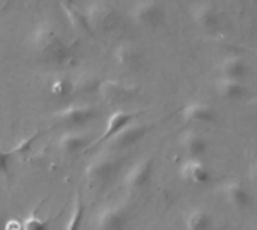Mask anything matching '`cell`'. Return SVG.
<instances>
[{"label":"cell","mask_w":257,"mask_h":230,"mask_svg":"<svg viewBox=\"0 0 257 230\" xmlns=\"http://www.w3.org/2000/svg\"><path fill=\"white\" fill-rule=\"evenodd\" d=\"M30 45L41 59L50 63L62 65L69 59V48L50 23L41 21L36 24L30 33Z\"/></svg>","instance_id":"cell-1"},{"label":"cell","mask_w":257,"mask_h":230,"mask_svg":"<svg viewBox=\"0 0 257 230\" xmlns=\"http://www.w3.org/2000/svg\"><path fill=\"white\" fill-rule=\"evenodd\" d=\"M120 160L113 154H102L95 157L84 170V176L90 185L104 187L108 184L119 172Z\"/></svg>","instance_id":"cell-2"},{"label":"cell","mask_w":257,"mask_h":230,"mask_svg":"<svg viewBox=\"0 0 257 230\" xmlns=\"http://www.w3.org/2000/svg\"><path fill=\"white\" fill-rule=\"evenodd\" d=\"M131 20L142 27H158L166 18V9L161 0H134L130 9Z\"/></svg>","instance_id":"cell-3"},{"label":"cell","mask_w":257,"mask_h":230,"mask_svg":"<svg viewBox=\"0 0 257 230\" xmlns=\"http://www.w3.org/2000/svg\"><path fill=\"white\" fill-rule=\"evenodd\" d=\"M84 14L87 17L93 32L95 30L110 32V30L116 29L119 24V15H117L114 6H111L105 0H92L86 6Z\"/></svg>","instance_id":"cell-4"},{"label":"cell","mask_w":257,"mask_h":230,"mask_svg":"<svg viewBox=\"0 0 257 230\" xmlns=\"http://www.w3.org/2000/svg\"><path fill=\"white\" fill-rule=\"evenodd\" d=\"M96 108L89 104H69L56 113L57 119L71 128L84 127L86 124L92 122L96 118Z\"/></svg>","instance_id":"cell-5"},{"label":"cell","mask_w":257,"mask_h":230,"mask_svg":"<svg viewBox=\"0 0 257 230\" xmlns=\"http://www.w3.org/2000/svg\"><path fill=\"white\" fill-rule=\"evenodd\" d=\"M128 211L119 205H107L101 208L95 218L96 230H126Z\"/></svg>","instance_id":"cell-6"},{"label":"cell","mask_w":257,"mask_h":230,"mask_svg":"<svg viewBox=\"0 0 257 230\" xmlns=\"http://www.w3.org/2000/svg\"><path fill=\"white\" fill-rule=\"evenodd\" d=\"M152 172H154L152 160L142 158L130 167V170L125 175L123 185L130 191H139L149 184V181L152 178Z\"/></svg>","instance_id":"cell-7"},{"label":"cell","mask_w":257,"mask_h":230,"mask_svg":"<svg viewBox=\"0 0 257 230\" xmlns=\"http://www.w3.org/2000/svg\"><path fill=\"white\" fill-rule=\"evenodd\" d=\"M190 17H191V21L203 30H212L220 23L218 8L212 2H208V0H200L194 3L191 6Z\"/></svg>","instance_id":"cell-8"},{"label":"cell","mask_w":257,"mask_h":230,"mask_svg":"<svg viewBox=\"0 0 257 230\" xmlns=\"http://www.w3.org/2000/svg\"><path fill=\"white\" fill-rule=\"evenodd\" d=\"M136 113H130V111H125V110H116L113 111L108 119H107V124H105V128L102 131V134L98 137L96 142L90 143L89 145V149H93L102 143H107L110 142L119 131H122L126 125H130L131 122L136 121Z\"/></svg>","instance_id":"cell-9"},{"label":"cell","mask_w":257,"mask_h":230,"mask_svg":"<svg viewBox=\"0 0 257 230\" xmlns=\"http://www.w3.org/2000/svg\"><path fill=\"white\" fill-rule=\"evenodd\" d=\"M148 133V127L142 122H131L130 125H126L122 131H119L110 142V148L113 151H120V149H126L131 148L134 145H137L139 142L143 140V137Z\"/></svg>","instance_id":"cell-10"},{"label":"cell","mask_w":257,"mask_h":230,"mask_svg":"<svg viewBox=\"0 0 257 230\" xmlns=\"http://www.w3.org/2000/svg\"><path fill=\"white\" fill-rule=\"evenodd\" d=\"M220 194L226 200V203L236 209H244L250 205L251 196L247 187L236 179H229L220 187Z\"/></svg>","instance_id":"cell-11"},{"label":"cell","mask_w":257,"mask_h":230,"mask_svg":"<svg viewBox=\"0 0 257 230\" xmlns=\"http://www.w3.org/2000/svg\"><path fill=\"white\" fill-rule=\"evenodd\" d=\"M179 176L193 185H205L211 181V172L200 158H188L179 167Z\"/></svg>","instance_id":"cell-12"},{"label":"cell","mask_w":257,"mask_h":230,"mask_svg":"<svg viewBox=\"0 0 257 230\" xmlns=\"http://www.w3.org/2000/svg\"><path fill=\"white\" fill-rule=\"evenodd\" d=\"M113 57L119 66L130 69V71L139 69L143 63V54H142L140 48L131 42L119 44L113 51Z\"/></svg>","instance_id":"cell-13"},{"label":"cell","mask_w":257,"mask_h":230,"mask_svg":"<svg viewBox=\"0 0 257 230\" xmlns=\"http://www.w3.org/2000/svg\"><path fill=\"white\" fill-rule=\"evenodd\" d=\"M99 95L108 102H120L136 93V89L117 80H104L98 84Z\"/></svg>","instance_id":"cell-14"},{"label":"cell","mask_w":257,"mask_h":230,"mask_svg":"<svg viewBox=\"0 0 257 230\" xmlns=\"http://www.w3.org/2000/svg\"><path fill=\"white\" fill-rule=\"evenodd\" d=\"M181 149L190 158H200L208 151V140L196 130H187L179 137Z\"/></svg>","instance_id":"cell-15"},{"label":"cell","mask_w":257,"mask_h":230,"mask_svg":"<svg viewBox=\"0 0 257 230\" xmlns=\"http://www.w3.org/2000/svg\"><path fill=\"white\" fill-rule=\"evenodd\" d=\"M182 118L191 124H209L215 119V111L205 101H190L182 108Z\"/></svg>","instance_id":"cell-16"},{"label":"cell","mask_w":257,"mask_h":230,"mask_svg":"<svg viewBox=\"0 0 257 230\" xmlns=\"http://www.w3.org/2000/svg\"><path fill=\"white\" fill-rule=\"evenodd\" d=\"M220 77L226 78H235V80H242L247 72H248V63L242 56L238 54H230L226 56L217 68Z\"/></svg>","instance_id":"cell-17"},{"label":"cell","mask_w":257,"mask_h":230,"mask_svg":"<svg viewBox=\"0 0 257 230\" xmlns=\"http://www.w3.org/2000/svg\"><path fill=\"white\" fill-rule=\"evenodd\" d=\"M214 92L217 93V96L232 101V99L242 98L247 93V86L242 83V80L218 77L214 81Z\"/></svg>","instance_id":"cell-18"},{"label":"cell","mask_w":257,"mask_h":230,"mask_svg":"<svg viewBox=\"0 0 257 230\" xmlns=\"http://www.w3.org/2000/svg\"><path fill=\"white\" fill-rule=\"evenodd\" d=\"M89 139L78 131H66L57 139V149L65 155H75L89 148Z\"/></svg>","instance_id":"cell-19"},{"label":"cell","mask_w":257,"mask_h":230,"mask_svg":"<svg viewBox=\"0 0 257 230\" xmlns=\"http://www.w3.org/2000/svg\"><path fill=\"white\" fill-rule=\"evenodd\" d=\"M62 8H63V12L69 21V24L72 26V29L78 33H86V35H93V29L84 14V11L78 9L74 3H65V2H60Z\"/></svg>","instance_id":"cell-20"},{"label":"cell","mask_w":257,"mask_h":230,"mask_svg":"<svg viewBox=\"0 0 257 230\" xmlns=\"http://www.w3.org/2000/svg\"><path fill=\"white\" fill-rule=\"evenodd\" d=\"M211 224V214L205 208H193L185 217L187 230H209Z\"/></svg>","instance_id":"cell-21"},{"label":"cell","mask_w":257,"mask_h":230,"mask_svg":"<svg viewBox=\"0 0 257 230\" xmlns=\"http://www.w3.org/2000/svg\"><path fill=\"white\" fill-rule=\"evenodd\" d=\"M83 217H84V205H83L80 196L77 194L75 196V200H74V208L71 211V215L68 218L66 229L65 230H81Z\"/></svg>","instance_id":"cell-22"},{"label":"cell","mask_w":257,"mask_h":230,"mask_svg":"<svg viewBox=\"0 0 257 230\" xmlns=\"http://www.w3.org/2000/svg\"><path fill=\"white\" fill-rule=\"evenodd\" d=\"M72 90H74L72 81H69V80L65 78V77L56 78V80L51 83V86H50V93H51L53 96H57V98H65V96H68Z\"/></svg>","instance_id":"cell-23"},{"label":"cell","mask_w":257,"mask_h":230,"mask_svg":"<svg viewBox=\"0 0 257 230\" xmlns=\"http://www.w3.org/2000/svg\"><path fill=\"white\" fill-rule=\"evenodd\" d=\"M50 229V220L39 218L35 212H32L24 221L23 230H48Z\"/></svg>","instance_id":"cell-24"},{"label":"cell","mask_w":257,"mask_h":230,"mask_svg":"<svg viewBox=\"0 0 257 230\" xmlns=\"http://www.w3.org/2000/svg\"><path fill=\"white\" fill-rule=\"evenodd\" d=\"M38 136H39V133L32 134V136H29L27 139H23V140L11 151L12 157H14V155H24V154H27V152L32 149V146H33V143H35V140L38 139Z\"/></svg>","instance_id":"cell-25"},{"label":"cell","mask_w":257,"mask_h":230,"mask_svg":"<svg viewBox=\"0 0 257 230\" xmlns=\"http://www.w3.org/2000/svg\"><path fill=\"white\" fill-rule=\"evenodd\" d=\"M11 161H12V154L11 151H5L0 146V173L8 175L11 170Z\"/></svg>","instance_id":"cell-26"},{"label":"cell","mask_w":257,"mask_h":230,"mask_svg":"<svg viewBox=\"0 0 257 230\" xmlns=\"http://www.w3.org/2000/svg\"><path fill=\"white\" fill-rule=\"evenodd\" d=\"M3 230H23V223L18 218H9L3 223Z\"/></svg>","instance_id":"cell-27"},{"label":"cell","mask_w":257,"mask_h":230,"mask_svg":"<svg viewBox=\"0 0 257 230\" xmlns=\"http://www.w3.org/2000/svg\"><path fill=\"white\" fill-rule=\"evenodd\" d=\"M251 178H253V181L257 184V158L254 160V163L251 164Z\"/></svg>","instance_id":"cell-28"},{"label":"cell","mask_w":257,"mask_h":230,"mask_svg":"<svg viewBox=\"0 0 257 230\" xmlns=\"http://www.w3.org/2000/svg\"><path fill=\"white\" fill-rule=\"evenodd\" d=\"M0 230H3V224L2 223H0Z\"/></svg>","instance_id":"cell-29"}]
</instances>
